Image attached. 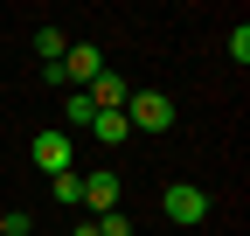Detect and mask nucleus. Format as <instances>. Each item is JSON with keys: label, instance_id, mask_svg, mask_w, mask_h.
<instances>
[{"label": "nucleus", "instance_id": "nucleus-1", "mask_svg": "<svg viewBox=\"0 0 250 236\" xmlns=\"http://www.w3.org/2000/svg\"><path fill=\"white\" fill-rule=\"evenodd\" d=\"M125 125L132 132H167L174 125V98L167 91H132L125 98Z\"/></svg>", "mask_w": 250, "mask_h": 236}, {"label": "nucleus", "instance_id": "nucleus-8", "mask_svg": "<svg viewBox=\"0 0 250 236\" xmlns=\"http://www.w3.org/2000/svg\"><path fill=\"white\" fill-rule=\"evenodd\" d=\"M98 222V236H132V222H125V209H111V216H90Z\"/></svg>", "mask_w": 250, "mask_h": 236}, {"label": "nucleus", "instance_id": "nucleus-4", "mask_svg": "<svg viewBox=\"0 0 250 236\" xmlns=\"http://www.w3.org/2000/svg\"><path fill=\"white\" fill-rule=\"evenodd\" d=\"M35 167L42 174H70V132H35Z\"/></svg>", "mask_w": 250, "mask_h": 236}, {"label": "nucleus", "instance_id": "nucleus-9", "mask_svg": "<svg viewBox=\"0 0 250 236\" xmlns=\"http://www.w3.org/2000/svg\"><path fill=\"white\" fill-rule=\"evenodd\" d=\"M90 118H98V104H90L83 91H70V125H90Z\"/></svg>", "mask_w": 250, "mask_h": 236}, {"label": "nucleus", "instance_id": "nucleus-3", "mask_svg": "<svg viewBox=\"0 0 250 236\" xmlns=\"http://www.w3.org/2000/svg\"><path fill=\"white\" fill-rule=\"evenodd\" d=\"M118 201H125V181H118L111 167H104V174H83V209H90V216H111Z\"/></svg>", "mask_w": 250, "mask_h": 236}, {"label": "nucleus", "instance_id": "nucleus-5", "mask_svg": "<svg viewBox=\"0 0 250 236\" xmlns=\"http://www.w3.org/2000/svg\"><path fill=\"white\" fill-rule=\"evenodd\" d=\"M49 195L62 201V209H83V174L70 167V174H49Z\"/></svg>", "mask_w": 250, "mask_h": 236}, {"label": "nucleus", "instance_id": "nucleus-6", "mask_svg": "<svg viewBox=\"0 0 250 236\" xmlns=\"http://www.w3.org/2000/svg\"><path fill=\"white\" fill-rule=\"evenodd\" d=\"M125 132H132L125 111H98V118H90V139H104V146H125Z\"/></svg>", "mask_w": 250, "mask_h": 236}, {"label": "nucleus", "instance_id": "nucleus-2", "mask_svg": "<svg viewBox=\"0 0 250 236\" xmlns=\"http://www.w3.org/2000/svg\"><path fill=\"white\" fill-rule=\"evenodd\" d=\"M160 209H167V222L195 229V222H208V188H188V181H174V188L160 195Z\"/></svg>", "mask_w": 250, "mask_h": 236}, {"label": "nucleus", "instance_id": "nucleus-7", "mask_svg": "<svg viewBox=\"0 0 250 236\" xmlns=\"http://www.w3.org/2000/svg\"><path fill=\"white\" fill-rule=\"evenodd\" d=\"M35 56H42V63H62V56H70L62 28H35Z\"/></svg>", "mask_w": 250, "mask_h": 236}, {"label": "nucleus", "instance_id": "nucleus-10", "mask_svg": "<svg viewBox=\"0 0 250 236\" xmlns=\"http://www.w3.org/2000/svg\"><path fill=\"white\" fill-rule=\"evenodd\" d=\"M0 236H28V216H21V209H7V216H0Z\"/></svg>", "mask_w": 250, "mask_h": 236}]
</instances>
